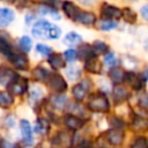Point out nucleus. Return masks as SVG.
<instances>
[{
	"label": "nucleus",
	"mask_w": 148,
	"mask_h": 148,
	"mask_svg": "<svg viewBox=\"0 0 148 148\" xmlns=\"http://www.w3.org/2000/svg\"><path fill=\"white\" fill-rule=\"evenodd\" d=\"M32 35L37 38L57 39L61 35V30L58 25L47 21H37L32 27Z\"/></svg>",
	"instance_id": "f257e3e1"
},
{
	"label": "nucleus",
	"mask_w": 148,
	"mask_h": 148,
	"mask_svg": "<svg viewBox=\"0 0 148 148\" xmlns=\"http://www.w3.org/2000/svg\"><path fill=\"white\" fill-rule=\"evenodd\" d=\"M109 101L104 94H95L88 102V108L94 112H106L109 110Z\"/></svg>",
	"instance_id": "f03ea898"
},
{
	"label": "nucleus",
	"mask_w": 148,
	"mask_h": 148,
	"mask_svg": "<svg viewBox=\"0 0 148 148\" xmlns=\"http://www.w3.org/2000/svg\"><path fill=\"white\" fill-rule=\"evenodd\" d=\"M49 87L56 92H64L67 89V83L64 77L58 73H51L49 79L46 80Z\"/></svg>",
	"instance_id": "7ed1b4c3"
},
{
	"label": "nucleus",
	"mask_w": 148,
	"mask_h": 148,
	"mask_svg": "<svg viewBox=\"0 0 148 148\" xmlns=\"http://www.w3.org/2000/svg\"><path fill=\"white\" fill-rule=\"evenodd\" d=\"M20 128H21V134H22L23 142L25 143V146H31L34 139H32V130H31V126H30L29 121L25 120V119H22L21 123H20Z\"/></svg>",
	"instance_id": "20e7f679"
},
{
	"label": "nucleus",
	"mask_w": 148,
	"mask_h": 148,
	"mask_svg": "<svg viewBox=\"0 0 148 148\" xmlns=\"http://www.w3.org/2000/svg\"><path fill=\"white\" fill-rule=\"evenodd\" d=\"M8 89H9L10 92H13L15 95H22L28 89V81L25 79L18 76L12 84L8 86Z\"/></svg>",
	"instance_id": "39448f33"
},
{
	"label": "nucleus",
	"mask_w": 148,
	"mask_h": 148,
	"mask_svg": "<svg viewBox=\"0 0 148 148\" xmlns=\"http://www.w3.org/2000/svg\"><path fill=\"white\" fill-rule=\"evenodd\" d=\"M18 77V75L15 73V72H13L12 69H9V68H1V72H0V83L2 84V86H9V84H12L16 79Z\"/></svg>",
	"instance_id": "423d86ee"
},
{
	"label": "nucleus",
	"mask_w": 148,
	"mask_h": 148,
	"mask_svg": "<svg viewBox=\"0 0 148 148\" xmlns=\"http://www.w3.org/2000/svg\"><path fill=\"white\" fill-rule=\"evenodd\" d=\"M101 14L106 18V20H112V18H118L123 15V13L120 12V9L110 6V5H104L101 9Z\"/></svg>",
	"instance_id": "0eeeda50"
},
{
	"label": "nucleus",
	"mask_w": 148,
	"mask_h": 148,
	"mask_svg": "<svg viewBox=\"0 0 148 148\" xmlns=\"http://www.w3.org/2000/svg\"><path fill=\"white\" fill-rule=\"evenodd\" d=\"M108 140L112 145H120L124 140V132L121 128H112L108 133Z\"/></svg>",
	"instance_id": "6e6552de"
},
{
	"label": "nucleus",
	"mask_w": 148,
	"mask_h": 148,
	"mask_svg": "<svg viewBox=\"0 0 148 148\" xmlns=\"http://www.w3.org/2000/svg\"><path fill=\"white\" fill-rule=\"evenodd\" d=\"M9 61L18 69H27L28 67V60L24 56H21V54H15V53H12L9 57H8Z\"/></svg>",
	"instance_id": "1a4fd4ad"
},
{
	"label": "nucleus",
	"mask_w": 148,
	"mask_h": 148,
	"mask_svg": "<svg viewBox=\"0 0 148 148\" xmlns=\"http://www.w3.org/2000/svg\"><path fill=\"white\" fill-rule=\"evenodd\" d=\"M73 96L76 101H82L86 95H87V91H88V84L86 82H81V83H76L73 89Z\"/></svg>",
	"instance_id": "9d476101"
},
{
	"label": "nucleus",
	"mask_w": 148,
	"mask_h": 148,
	"mask_svg": "<svg viewBox=\"0 0 148 148\" xmlns=\"http://www.w3.org/2000/svg\"><path fill=\"white\" fill-rule=\"evenodd\" d=\"M65 125L69 130H79L83 126V120L77 118L76 116L68 114L65 117Z\"/></svg>",
	"instance_id": "9b49d317"
},
{
	"label": "nucleus",
	"mask_w": 148,
	"mask_h": 148,
	"mask_svg": "<svg viewBox=\"0 0 148 148\" xmlns=\"http://www.w3.org/2000/svg\"><path fill=\"white\" fill-rule=\"evenodd\" d=\"M15 15L14 12L8 9V8H1L0 9V25L1 27H7L9 23L13 22Z\"/></svg>",
	"instance_id": "f8f14e48"
},
{
	"label": "nucleus",
	"mask_w": 148,
	"mask_h": 148,
	"mask_svg": "<svg viewBox=\"0 0 148 148\" xmlns=\"http://www.w3.org/2000/svg\"><path fill=\"white\" fill-rule=\"evenodd\" d=\"M77 53H79L80 58L83 59L84 61L95 58V50H94V47L90 46V45H87V44H86V45H82V46L80 47V50H79Z\"/></svg>",
	"instance_id": "ddd939ff"
},
{
	"label": "nucleus",
	"mask_w": 148,
	"mask_h": 148,
	"mask_svg": "<svg viewBox=\"0 0 148 148\" xmlns=\"http://www.w3.org/2000/svg\"><path fill=\"white\" fill-rule=\"evenodd\" d=\"M84 68L88 72L92 73V74H99L102 72V65H101V62L96 58H92L90 60H87L86 61V65H84Z\"/></svg>",
	"instance_id": "4468645a"
},
{
	"label": "nucleus",
	"mask_w": 148,
	"mask_h": 148,
	"mask_svg": "<svg viewBox=\"0 0 148 148\" xmlns=\"http://www.w3.org/2000/svg\"><path fill=\"white\" fill-rule=\"evenodd\" d=\"M62 8H64L65 14H66L69 18H72L73 21H75V18L77 17V15L81 13L80 9H79L76 6H74L72 2H65L64 6H62Z\"/></svg>",
	"instance_id": "2eb2a0df"
},
{
	"label": "nucleus",
	"mask_w": 148,
	"mask_h": 148,
	"mask_svg": "<svg viewBox=\"0 0 148 148\" xmlns=\"http://www.w3.org/2000/svg\"><path fill=\"white\" fill-rule=\"evenodd\" d=\"M125 80H128V82L131 83V86L135 89V90H140L143 86V81L141 80V77L135 74V73H127L126 74V79Z\"/></svg>",
	"instance_id": "dca6fc26"
},
{
	"label": "nucleus",
	"mask_w": 148,
	"mask_h": 148,
	"mask_svg": "<svg viewBox=\"0 0 148 148\" xmlns=\"http://www.w3.org/2000/svg\"><path fill=\"white\" fill-rule=\"evenodd\" d=\"M49 64L53 68H56V69H59V68H64L65 67V60H64L62 56L59 54V53L51 54L49 57Z\"/></svg>",
	"instance_id": "f3484780"
},
{
	"label": "nucleus",
	"mask_w": 148,
	"mask_h": 148,
	"mask_svg": "<svg viewBox=\"0 0 148 148\" xmlns=\"http://www.w3.org/2000/svg\"><path fill=\"white\" fill-rule=\"evenodd\" d=\"M109 75H110L111 81L114 82V83H120V82H123L126 79V74L124 73V71L120 69V68H117V67L112 68L110 71Z\"/></svg>",
	"instance_id": "a211bd4d"
},
{
	"label": "nucleus",
	"mask_w": 148,
	"mask_h": 148,
	"mask_svg": "<svg viewBox=\"0 0 148 148\" xmlns=\"http://www.w3.org/2000/svg\"><path fill=\"white\" fill-rule=\"evenodd\" d=\"M76 22L82 23V24H92L95 22V15L92 13H88V12H81L77 17L75 18Z\"/></svg>",
	"instance_id": "6ab92c4d"
},
{
	"label": "nucleus",
	"mask_w": 148,
	"mask_h": 148,
	"mask_svg": "<svg viewBox=\"0 0 148 148\" xmlns=\"http://www.w3.org/2000/svg\"><path fill=\"white\" fill-rule=\"evenodd\" d=\"M82 42V37L76 34V32H68L65 38H64V43L69 45V46H74V45H77Z\"/></svg>",
	"instance_id": "aec40b11"
},
{
	"label": "nucleus",
	"mask_w": 148,
	"mask_h": 148,
	"mask_svg": "<svg viewBox=\"0 0 148 148\" xmlns=\"http://www.w3.org/2000/svg\"><path fill=\"white\" fill-rule=\"evenodd\" d=\"M127 97H128V92H127V90H126L124 87L117 86V87L113 89V98H114V101H117V102H123V101H125Z\"/></svg>",
	"instance_id": "412c9836"
},
{
	"label": "nucleus",
	"mask_w": 148,
	"mask_h": 148,
	"mask_svg": "<svg viewBox=\"0 0 148 148\" xmlns=\"http://www.w3.org/2000/svg\"><path fill=\"white\" fill-rule=\"evenodd\" d=\"M66 76L71 81H76L81 76V69L77 66H71L66 69Z\"/></svg>",
	"instance_id": "4be33fe9"
},
{
	"label": "nucleus",
	"mask_w": 148,
	"mask_h": 148,
	"mask_svg": "<svg viewBox=\"0 0 148 148\" xmlns=\"http://www.w3.org/2000/svg\"><path fill=\"white\" fill-rule=\"evenodd\" d=\"M133 127L135 130H140V131L148 130V119L143 118V117H135L133 120Z\"/></svg>",
	"instance_id": "5701e85b"
},
{
	"label": "nucleus",
	"mask_w": 148,
	"mask_h": 148,
	"mask_svg": "<svg viewBox=\"0 0 148 148\" xmlns=\"http://www.w3.org/2000/svg\"><path fill=\"white\" fill-rule=\"evenodd\" d=\"M13 103V97L9 92L7 91H1L0 92V105L2 108H7Z\"/></svg>",
	"instance_id": "b1692460"
},
{
	"label": "nucleus",
	"mask_w": 148,
	"mask_h": 148,
	"mask_svg": "<svg viewBox=\"0 0 148 148\" xmlns=\"http://www.w3.org/2000/svg\"><path fill=\"white\" fill-rule=\"evenodd\" d=\"M18 44H20V47L24 52H29L31 50V46H32V42L28 36H22L18 40Z\"/></svg>",
	"instance_id": "393cba45"
},
{
	"label": "nucleus",
	"mask_w": 148,
	"mask_h": 148,
	"mask_svg": "<svg viewBox=\"0 0 148 148\" xmlns=\"http://www.w3.org/2000/svg\"><path fill=\"white\" fill-rule=\"evenodd\" d=\"M50 74H51V73H49V71L45 69V68H43V67H37V68L34 71V75H35V77H36L37 80H45V81H46V80L49 79Z\"/></svg>",
	"instance_id": "a878e982"
},
{
	"label": "nucleus",
	"mask_w": 148,
	"mask_h": 148,
	"mask_svg": "<svg viewBox=\"0 0 148 148\" xmlns=\"http://www.w3.org/2000/svg\"><path fill=\"white\" fill-rule=\"evenodd\" d=\"M66 102H67V97L64 95H57V96H53V98H52V104L57 109H62L65 106Z\"/></svg>",
	"instance_id": "bb28decb"
},
{
	"label": "nucleus",
	"mask_w": 148,
	"mask_h": 148,
	"mask_svg": "<svg viewBox=\"0 0 148 148\" xmlns=\"http://www.w3.org/2000/svg\"><path fill=\"white\" fill-rule=\"evenodd\" d=\"M117 27V23L112 20H104V21H101L99 23V29L102 30H111V29H114Z\"/></svg>",
	"instance_id": "cd10ccee"
},
{
	"label": "nucleus",
	"mask_w": 148,
	"mask_h": 148,
	"mask_svg": "<svg viewBox=\"0 0 148 148\" xmlns=\"http://www.w3.org/2000/svg\"><path fill=\"white\" fill-rule=\"evenodd\" d=\"M94 50L97 52V53H105L108 51V45L104 43V42H101V40H96L92 45Z\"/></svg>",
	"instance_id": "c85d7f7f"
},
{
	"label": "nucleus",
	"mask_w": 148,
	"mask_h": 148,
	"mask_svg": "<svg viewBox=\"0 0 148 148\" xmlns=\"http://www.w3.org/2000/svg\"><path fill=\"white\" fill-rule=\"evenodd\" d=\"M131 148H148V141H147L146 138L140 136V138H138L133 142V145L131 146Z\"/></svg>",
	"instance_id": "c756f323"
},
{
	"label": "nucleus",
	"mask_w": 148,
	"mask_h": 148,
	"mask_svg": "<svg viewBox=\"0 0 148 148\" xmlns=\"http://www.w3.org/2000/svg\"><path fill=\"white\" fill-rule=\"evenodd\" d=\"M39 12H40V14L42 15H50V16H52V17H57V18H60V16L58 15V13H57V10H54V9H51V8H49L47 6L46 7H42V8H39Z\"/></svg>",
	"instance_id": "7c9ffc66"
},
{
	"label": "nucleus",
	"mask_w": 148,
	"mask_h": 148,
	"mask_svg": "<svg viewBox=\"0 0 148 148\" xmlns=\"http://www.w3.org/2000/svg\"><path fill=\"white\" fill-rule=\"evenodd\" d=\"M36 51H37L38 53L43 54V56H50L51 52H52L51 47L47 46V45H44V44H37V46H36Z\"/></svg>",
	"instance_id": "2f4dec72"
},
{
	"label": "nucleus",
	"mask_w": 148,
	"mask_h": 148,
	"mask_svg": "<svg viewBox=\"0 0 148 148\" xmlns=\"http://www.w3.org/2000/svg\"><path fill=\"white\" fill-rule=\"evenodd\" d=\"M42 96H43V90H42L38 86H35V87L31 88V90H30V97H31V98L39 99Z\"/></svg>",
	"instance_id": "473e14b6"
},
{
	"label": "nucleus",
	"mask_w": 148,
	"mask_h": 148,
	"mask_svg": "<svg viewBox=\"0 0 148 148\" xmlns=\"http://www.w3.org/2000/svg\"><path fill=\"white\" fill-rule=\"evenodd\" d=\"M64 56H65V59L67 60V61H74V60H76V58H77V52L75 51V50H67V51H65V53H64Z\"/></svg>",
	"instance_id": "72a5a7b5"
},
{
	"label": "nucleus",
	"mask_w": 148,
	"mask_h": 148,
	"mask_svg": "<svg viewBox=\"0 0 148 148\" xmlns=\"http://www.w3.org/2000/svg\"><path fill=\"white\" fill-rule=\"evenodd\" d=\"M45 131H46V125L43 123V120H40V119L37 120L35 124V132L38 134H43Z\"/></svg>",
	"instance_id": "f704fd0d"
},
{
	"label": "nucleus",
	"mask_w": 148,
	"mask_h": 148,
	"mask_svg": "<svg viewBox=\"0 0 148 148\" xmlns=\"http://www.w3.org/2000/svg\"><path fill=\"white\" fill-rule=\"evenodd\" d=\"M104 64L105 65H108V66H114V64H116V57H114V54L113 53H109L108 56H105V58H104Z\"/></svg>",
	"instance_id": "c9c22d12"
},
{
	"label": "nucleus",
	"mask_w": 148,
	"mask_h": 148,
	"mask_svg": "<svg viewBox=\"0 0 148 148\" xmlns=\"http://www.w3.org/2000/svg\"><path fill=\"white\" fill-rule=\"evenodd\" d=\"M139 104L145 106V108H148V94H143L140 96L139 98Z\"/></svg>",
	"instance_id": "e433bc0d"
},
{
	"label": "nucleus",
	"mask_w": 148,
	"mask_h": 148,
	"mask_svg": "<svg viewBox=\"0 0 148 148\" xmlns=\"http://www.w3.org/2000/svg\"><path fill=\"white\" fill-rule=\"evenodd\" d=\"M140 13H141L142 17H143L145 20H147V21H148V3H147V5H145L143 7H141Z\"/></svg>",
	"instance_id": "4c0bfd02"
},
{
	"label": "nucleus",
	"mask_w": 148,
	"mask_h": 148,
	"mask_svg": "<svg viewBox=\"0 0 148 148\" xmlns=\"http://www.w3.org/2000/svg\"><path fill=\"white\" fill-rule=\"evenodd\" d=\"M97 0H79V2H81V3H83V5H87V6H89V5H91V3H94V2H96Z\"/></svg>",
	"instance_id": "58836bf2"
},
{
	"label": "nucleus",
	"mask_w": 148,
	"mask_h": 148,
	"mask_svg": "<svg viewBox=\"0 0 148 148\" xmlns=\"http://www.w3.org/2000/svg\"><path fill=\"white\" fill-rule=\"evenodd\" d=\"M143 76H145V77L148 80V69H146V71H145V73H143Z\"/></svg>",
	"instance_id": "ea45409f"
}]
</instances>
